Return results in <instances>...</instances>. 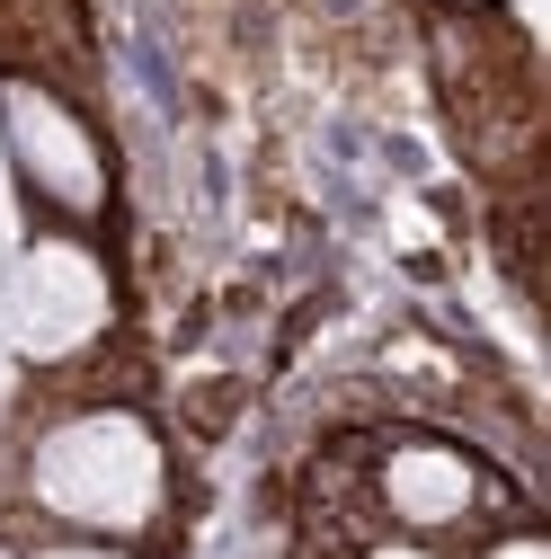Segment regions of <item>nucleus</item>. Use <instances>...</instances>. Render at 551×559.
Instances as JSON below:
<instances>
[{
  "label": "nucleus",
  "instance_id": "f257e3e1",
  "mask_svg": "<svg viewBox=\"0 0 551 559\" xmlns=\"http://www.w3.org/2000/svg\"><path fill=\"white\" fill-rule=\"evenodd\" d=\"M36 498L72 524H98V533H125L161 507V444L133 427V417L98 408V417H72L36 444Z\"/></svg>",
  "mask_w": 551,
  "mask_h": 559
},
{
  "label": "nucleus",
  "instance_id": "f03ea898",
  "mask_svg": "<svg viewBox=\"0 0 551 559\" xmlns=\"http://www.w3.org/2000/svg\"><path fill=\"white\" fill-rule=\"evenodd\" d=\"M0 320H10V337L27 346V356H72L81 337H98L107 320V285H98V266L81 249H27L19 275H10V294H0Z\"/></svg>",
  "mask_w": 551,
  "mask_h": 559
},
{
  "label": "nucleus",
  "instance_id": "7ed1b4c3",
  "mask_svg": "<svg viewBox=\"0 0 551 559\" xmlns=\"http://www.w3.org/2000/svg\"><path fill=\"white\" fill-rule=\"evenodd\" d=\"M0 116H10V143L27 160V178L62 204H98V152H90V133L62 116L45 90H10L0 98Z\"/></svg>",
  "mask_w": 551,
  "mask_h": 559
},
{
  "label": "nucleus",
  "instance_id": "20e7f679",
  "mask_svg": "<svg viewBox=\"0 0 551 559\" xmlns=\"http://www.w3.org/2000/svg\"><path fill=\"white\" fill-rule=\"evenodd\" d=\"M383 488H391V507H400L409 524H454V515L471 507V471H462L454 453H436V444H409V453H391Z\"/></svg>",
  "mask_w": 551,
  "mask_h": 559
},
{
  "label": "nucleus",
  "instance_id": "39448f33",
  "mask_svg": "<svg viewBox=\"0 0 551 559\" xmlns=\"http://www.w3.org/2000/svg\"><path fill=\"white\" fill-rule=\"evenodd\" d=\"M499 559H551V550H542V542H507Z\"/></svg>",
  "mask_w": 551,
  "mask_h": 559
},
{
  "label": "nucleus",
  "instance_id": "423d86ee",
  "mask_svg": "<svg viewBox=\"0 0 551 559\" xmlns=\"http://www.w3.org/2000/svg\"><path fill=\"white\" fill-rule=\"evenodd\" d=\"M45 559H116V550H45Z\"/></svg>",
  "mask_w": 551,
  "mask_h": 559
},
{
  "label": "nucleus",
  "instance_id": "0eeeda50",
  "mask_svg": "<svg viewBox=\"0 0 551 559\" xmlns=\"http://www.w3.org/2000/svg\"><path fill=\"white\" fill-rule=\"evenodd\" d=\"M374 559H427V550H374Z\"/></svg>",
  "mask_w": 551,
  "mask_h": 559
},
{
  "label": "nucleus",
  "instance_id": "6e6552de",
  "mask_svg": "<svg viewBox=\"0 0 551 559\" xmlns=\"http://www.w3.org/2000/svg\"><path fill=\"white\" fill-rule=\"evenodd\" d=\"M0 559H10V550H0Z\"/></svg>",
  "mask_w": 551,
  "mask_h": 559
}]
</instances>
